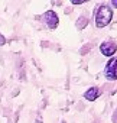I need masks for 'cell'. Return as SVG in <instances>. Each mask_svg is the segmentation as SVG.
I'll use <instances>...</instances> for the list:
<instances>
[{
    "label": "cell",
    "instance_id": "5",
    "mask_svg": "<svg viewBox=\"0 0 117 123\" xmlns=\"http://www.w3.org/2000/svg\"><path fill=\"white\" fill-rule=\"evenodd\" d=\"M101 96V91L98 87H90L85 93H84V98L87 101H95L98 97Z\"/></svg>",
    "mask_w": 117,
    "mask_h": 123
},
{
    "label": "cell",
    "instance_id": "1",
    "mask_svg": "<svg viewBox=\"0 0 117 123\" xmlns=\"http://www.w3.org/2000/svg\"><path fill=\"white\" fill-rule=\"evenodd\" d=\"M94 20H95V26L98 29L101 28H105L111 20H113V10L108 5H101L95 9V16H94Z\"/></svg>",
    "mask_w": 117,
    "mask_h": 123
},
{
    "label": "cell",
    "instance_id": "7",
    "mask_svg": "<svg viewBox=\"0 0 117 123\" xmlns=\"http://www.w3.org/2000/svg\"><path fill=\"white\" fill-rule=\"evenodd\" d=\"M70 2H71L72 5H75V6H78V5H84V3H87V2H90V0H70Z\"/></svg>",
    "mask_w": 117,
    "mask_h": 123
},
{
    "label": "cell",
    "instance_id": "2",
    "mask_svg": "<svg viewBox=\"0 0 117 123\" xmlns=\"http://www.w3.org/2000/svg\"><path fill=\"white\" fill-rule=\"evenodd\" d=\"M104 77L108 81H116L117 80V56L110 58L104 67Z\"/></svg>",
    "mask_w": 117,
    "mask_h": 123
},
{
    "label": "cell",
    "instance_id": "3",
    "mask_svg": "<svg viewBox=\"0 0 117 123\" xmlns=\"http://www.w3.org/2000/svg\"><path fill=\"white\" fill-rule=\"evenodd\" d=\"M41 19L43 20V23L46 25V28L51 29V31L56 29L58 25H59V18H58V15H56L55 10H46V12L42 15Z\"/></svg>",
    "mask_w": 117,
    "mask_h": 123
},
{
    "label": "cell",
    "instance_id": "4",
    "mask_svg": "<svg viewBox=\"0 0 117 123\" xmlns=\"http://www.w3.org/2000/svg\"><path fill=\"white\" fill-rule=\"evenodd\" d=\"M100 52L104 55V56H113L116 52H117V43L111 39H107L104 42H101L100 45Z\"/></svg>",
    "mask_w": 117,
    "mask_h": 123
},
{
    "label": "cell",
    "instance_id": "8",
    "mask_svg": "<svg viewBox=\"0 0 117 123\" xmlns=\"http://www.w3.org/2000/svg\"><path fill=\"white\" fill-rule=\"evenodd\" d=\"M3 45H6V38H5V35L0 33V46H3Z\"/></svg>",
    "mask_w": 117,
    "mask_h": 123
},
{
    "label": "cell",
    "instance_id": "9",
    "mask_svg": "<svg viewBox=\"0 0 117 123\" xmlns=\"http://www.w3.org/2000/svg\"><path fill=\"white\" fill-rule=\"evenodd\" d=\"M110 2H111V6L114 9H117V0H110Z\"/></svg>",
    "mask_w": 117,
    "mask_h": 123
},
{
    "label": "cell",
    "instance_id": "6",
    "mask_svg": "<svg viewBox=\"0 0 117 123\" xmlns=\"http://www.w3.org/2000/svg\"><path fill=\"white\" fill-rule=\"evenodd\" d=\"M87 23H88V19H87L85 16H81V18L77 20V28H78V29H84V28L87 26Z\"/></svg>",
    "mask_w": 117,
    "mask_h": 123
}]
</instances>
